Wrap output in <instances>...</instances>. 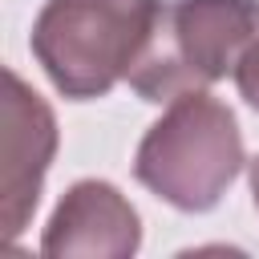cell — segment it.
Masks as SVG:
<instances>
[{
  "label": "cell",
  "instance_id": "52a82bcc",
  "mask_svg": "<svg viewBox=\"0 0 259 259\" xmlns=\"http://www.w3.org/2000/svg\"><path fill=\"white\" fill-rule=\"evenodd\" d=\"M247 178H251V198H255V206H259V158L247 162Z\"/></svg>",
  "mask_w": 259,
  "mask_h": 259
},
{
  "label": "cell",
  "instance_id": "7a4b0ae2",
  "mask_svg": "<svg viewBox=\"0 0 259 259\" xmlns=\"http://www.w3.org/2000/svg\"><path fill=\"white\" fill-rule=\"evenodd\" d=\"M162 0H45L28 49L69 101L105 97L142 57Z\"/></svg>",
  "mask_w": 259,
  "mask_h": 259
},
{
  "label": "cell",
  "instance_id": "6da1fadb",
  "mask_svg": "<svg viewBox=\"0 0 259 259\" xmlns=\"http://www.w3.org/2000/svg\"><path fill=\"white\" fill-rule=\"evenodd\" d=\"M243 166L239 117L206 89L166 101V113L142 134L134 154V178L186 214L214 210Z\"/></svg>",
  "mask_w": 259,
  "mask_h": 259
},
{
  "label": "cell",
  "instance_id": "5b68a950",
  "mask_svg": "<svg viewBox=\"0 0 259 259\" xmlns=\"http://www.w3.org/2000/svg\"><path fill=\"white\" fill-rule=\"evenodd\" d=\"M142 247V219L134 202L105 178L73 182L40 235V255L53 259H130Z\"/></svg>",
  "mask_w": 259,
  "mask_h": 259
},
{
  "label": "cell",
  "instance_id": "8992f818",
  "mask_svg": "<svg viewBox=\"0 0 259 259\" xmlns=\"http://www.w3.org/2000/svg\"><path fill=\"white\" fill-rule=\"evenodd\" d=\"M235 89H239V97L259 113V36L243 49V57H239V65H235Z\"/></svg>",
  "mask_w": 259,
  "mask_h": 259
},
{
  "label": "cell",
  "instance_id": "3957f363",
  "mask_svg": "<svg viewBox=\"0 0 259 259\" xmlns=\"http://www.w3.org/2000/svg\"><path fill=\"white\" fill-rule=\"evenodd\" d=\"M259 36V0H170L130 69V89L142 101H174L210 89L235 73L243 49Z\"/></svg>",
  "mask_w": 259,
  "mask_h": 259
},
{
  "label": "cell",
  "instance_id": "277c9868",
  "mask_svg": "<svg viewBox=\"0 0 259 259\" xmlns=\"http://www.w3.org/2000/svg\"><path fill=\"white\" fill-rule=\"evenodd\" d=\"M4 150H0V227L16 243L40 202L45 174L57 158L61 134L49 101L16 73L4 69Z\"/></svg>",
  "mask_w": 259,
  "mask_h": 259
}]
</instances>
